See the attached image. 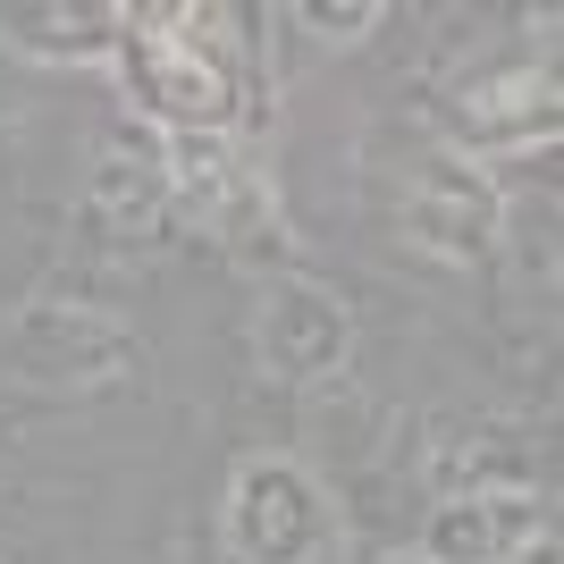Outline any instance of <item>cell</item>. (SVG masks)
<instances>
[{"mask_svg": "<svg viewBox=\"0 0 564 564\" xmlns=\"http://www.w3.org/2000/svg\"><path fill=\"white\" fill-rule=\"evenodd\" d=\"M212 25V9H127L110 68L161 135H236V118H245L236 43Z\"/></svg>", "mask_w": 564, "mask_h": 564, "instance_id": "cell-1", "label": "cell"}, {"mask_svg": "<svg viewBox=\"0 0 564 564\" xmlns=\"http://www.w3.org/2000/svg\"><path fill=\"white\" fill-rule=\"evenodd\" d=\"M219 540L236 564H329L337 506L295 455H245L219 506Z\"/></svg>", "mask_w": 564, "mask_h": 564, "instance_id": "cell-2", "label": "cell"}, {"mask_svg": "<svg viewBox=\"0 0 564 564\" xmlns=\"http://www.w3.org/2000/svg\"><path fill=\"white\" fill-rule=\"evenodd\" d=\"M9 371L34 379V388H118V379L143 371V346L101 304L43 295L9 321Z\"/></svg>", "mask_w": 564, "mask_h": 564, "instance_id": "cell-3", "label": "cell"}, {"mask_svg": "<svg viewBox=\"0 0 564 564\" xmlns=\"http://www.w3.org/2000/svg\"><path fill=\"white\" fill-rule=\"evenodd\" d=\"M397 219L430 261H489L497 236H506V186L464 152H438V161H422L404 177Z\"/></svg>", "mask_w": 564, "mask_h": 564, "instance_id": "cell-4", "label": "cell"}, {"mask_svg": "<svg viewBox=\"0 0 564 564\" xmlns=\"http://www.w3.org/2000/svg\"><path fill=\"white\" fill-rule=\"evenodd\" d=\"M354 354V304L321 279H279L261 286V312H253V362L286 388H321V379L346 371Z\"/></svg>", "mask_w": 564, "mask_h": 564, "instance_id": "cell-5", "label": "cell"}, {"mask_svg": "<svg viewBox=\"0 0 564 564\" xmlns=\"http://www.w3.org/2000/svg\"><path fill=\"white\" fill-rule=\"evenodd\" d=\"M422 480L430 497H497V489H540V464H531V438L497 413H438L422 438Z\"/></svg>", "mask_w": 564, "mask_h": 564, "instance_id": "cell-6", "label": "cell"}, {"mask_svg": "<svg viewBox=\"0 0 564 564\" xmlns=\"http://www.w3.org/2000/svg\"><path fill=\"white\" fill-rule=\"evenodd\" d=\"M540 531H556L540 489L447 497V506H430V522H422V556L430 564H506V556H522V547L540 540Z\"/></svg>", "mask_w": 564, "mask_h": 564, "instance_id": "cell-7", "label": "cell"}, {"mask_svg": "<svg viewBox=\"0 0 564 564\" xmlns=\"http://www.w3.org/2000/svg\"><path fill=\"white\" fill-rule=\"evenodd\" d=\"M455 135H464V161L489 169V152H514V143H547L556 135V68H506L464 85L455 101Z\"/></svg>", "mask_w": 564, "mask_h": 564, "instance_id": "cell-8", "label": "cell"}, {"mask_svg": "<svg viewBox=\"0 0 564 564\" xmlns=\"http://www.w3.org/2000/svg\"><path fill=\"white\" fill-rule=\"evenodd\" d=\"M85 219L110 228V245H169V236L186 228L161 152H101L94 186H85Z\"/></svg>", "mask_w": 564, "mask_h": 564, "instance_id": "cell-9", "label": "cell"}, {"mask_svg": "<svg viewBox=\"0 0 564 564\" xmlns=\"http://www.w3.org/2000/svg\"><path fill=\"white\" fill-rule=\"evenodd\" d=\"M118 34H127V9H18L9 18V43L59 68H110Z\"/></svg>", "mask_w": 564, "mask_h": 564, "instance_id": "cell-10", "label": "cell"}, {"mask_svg": "<svg viewBox=\"0 0 564 564\" xmlns=\"http://www.w3.org/2000/svg\"><path fill=\"white\" fill-rule=\"evenodd\" d=\"M286 25H304L312 43H362L388 25V0H295Z\"/></svg>", "mask_w": 564, "mask_h": 564, "instance_id": "cell-11", "label": "cell"}, {"mask_svg": "<svg viewBox=\"0 0 564 564\" xmlns=\"http://www.w3.org/2000/svg\"><path fill=\"white\" fill-rule=\"evenodd\" d=\"M506 564H564V547H556V531H540V540L522 547V556H506Z\"/></svg>", "mask_w": 564, "mask_h": 564, "instance_id": "cell-12", "label": "cell"}, {"mask_svg": "<svg viewBox=\"0 0 564 564\" xmlns=\"http://www.w3.org/2000/svg\"><path fill=\"white\" fill-rule=\"evenodd\" d=\"M379 564H430V556H422V547H388Z\"/></svg>", "mask_w": 564, "mask_h": 564, "instance_id": "cell-13", "label": "cell"}]
</instances>
